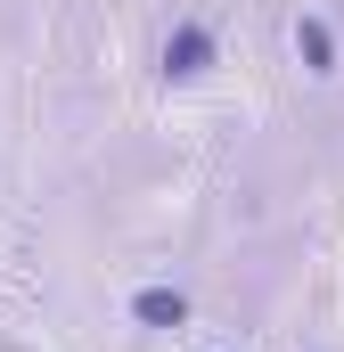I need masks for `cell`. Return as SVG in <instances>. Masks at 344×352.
<instances>
[{"instance_id": "cell-3", "label": "cell", "mask_w": 344, "mask_h": 352, "mask_svg": "<svg viewBox=\"0 0 344 352\" xmlns=\"http://www.w3.org/2000/svg\"><path fill=\"white\" fill-rule=\"evenodd\" d=\"M287 50H295V66H303L312 82H336V74H344V41H336V25H328L320 8H295Z\"/></svg>"}, {"instance_id": "cell-2", "label": "cell", "mask_w": 344, "mask_h": 352, "mask_svg": "<svg viewBox=\"0 0 344 352\" xmlns=\"http://www.w3.org/2000/svg\"><path fill=\"white\" fill-rule=\"evenodd\" d=\"M123 320H131L140 336H180V328L197 320V295H189V287H172V278H148V287H131Z\"/></svg>"}, {"instance_id": "cell-1", "label": "cell", "mask_w": 344, "mask_h": 352, "mask_svg": "<svg viewBox=\"0 0 344 352\" xmlns=\"http://www.w3.org/2000/svg\"><path fill=\"white\" fill-rule=\"evenodd\" d=\"M222 74V25L213 16H172L156 41V82L164 90H197Z\"/></svg>"}]
</instances>
